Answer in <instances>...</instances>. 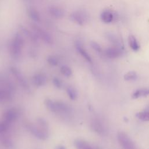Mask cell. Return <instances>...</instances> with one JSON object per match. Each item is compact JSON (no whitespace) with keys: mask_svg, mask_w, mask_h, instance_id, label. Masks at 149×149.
<instances>
[{"mask_svg":"<svg viewBox=\"0 0 149 149\" xmlns=\"http://www.w3.org/2000/svg\"><path fill=\"white\" fill-rule=\"evenodd\" d=\"M23 43L24 40L22 36L19 33H16L13 37L9 46L10 53L12 57L17 58L19 56Z\"/></svg>","mask_w":149,"mask_h":149,"instance_id":"cell-1","label":"cell"},{"mask_svg":"<svg viewBox=\"0 0 149 149\" xmlns=\"http://www.w3.org/2000/svg\"><path fill=\"white\" fill-rule=\"evenodd\" d=\"M117 139L120 145L123 149H139L130 137L122 131L118 133Z\"/></svg>","mask_w":149,"mask_h":149,"instance_id":"cell-2","label":"cell"},{"mask_svg":"<svg viewBox=\"0 0 149 149\" xmlns=\"http://www.w3.org/2000/svg\"><path fill=\"white\" fill-rule=\"evenodd\" d=\"M118 15L112 9H104L100 15V18L102 22L105 23H111L116 21L118 19Z\"/></svg>","mask_w":149,"mask_h":149,"instance_id":"cell-3","label":"cell"},{"mask_svg":"<svg viewBox=\"0 0 149 149\" xmlns=\"http://www.w3.org/2000/svg\"><path fill=\"white\" fill-rule=\"evenodd\" d=\"M70 19L76 24L82 26L88 19V14L83 10L76 11L70 14Z\"/></svg>","mask_w":149,"mask_h":149,"instance_id":"cell-4","label":"cell"},{"mask_svg":"<svg viewBox=\"0 0 149 149\" xmlns=\"http://www.w3.org/2000/svg\"><path fill=\"white\" fill-rule=\"evenodd\" d=\"M123 53V46L113 45L107 48L104 51L105 56L111 59H114L120 56Z\"/></svg>","mask_w":149,"mask_h":149,"instance_id":"cell-5","label":"cell"},{"mask_svg":"<svg viewBox=\"0 0 149 149\" xmlns=\"http://www.w3.org/2000/svg\"><path fill=\"white\" fill-rule=\"evenodd\" d=\"M29 129L31 133L37 138L41 140H45L48 138L47 129L42 127L40 128L39 127H36L34 126H30Z\"/></svg>","mask_w":149,"mask_h":149,"instance_id":"cell-6","label":"cell"},{"mask_svg":"<svg viewBox=\"0 0 149 149\" xmlns=\"http://www.w3.org/2000/svg\"><path fill=\"white\" fill-rule=\"evenodd\" d=\"M34 30L36 31V33L40 37V38L47 44H52V39L51 36L45 31L43 30L42 29L39 28L38 27L35 26Z\"/></svg>","mask_w":149,"mask_h":149,"instance_id":"cell-7","label":"cell"},{"mask_svg":"<svg viewBox=\"0 0 149 149\" xmlns=\"http://www.w3.org/2000/svg\"><path fill=\"white\" fill-rule=\"evenodd\" d=\"M10 70H11L12 73L15 75V76L18 80L20 85H22V86L23 87H24L25 89L27 88H28V84H27L26 80L24 79V77L23 76V75L20 73V72L17 68H16L15 67H12L10 68Z\"/></svg>","mask_w":149,"mask_h":149,"instance_id":"cell-8","label":"cell"},{"mask_svg":"<svg viewBox=\"0 0 149 149\" xmlns=\"http://www.w3.org/2000/svg\"><path fill=\"white\" fill-rule=\"evenodd\" d=\"M75 47H76V49L78 51V52L83 56V57L86 60H87L90 63H92V59H91V56L89 55V54L87 53V52L83 48V45L80 42L76 41L75 43Z\"/></svg>","mask_w":149,"mask_h":149,"instance_id":"cell-9","label":"cell"},{"mask_svg":"<svg viewBox=\"0 0 149 149\" xmlns=\"http://www.w3.org/2000/svg\"><path fill=\"white\" fill-rule=\"evenodd\" d=\"M49 12L51 15L56 19L62 18L65 15L64 10L57 6H51L49 9Z\"/></svg>","mask_w":149,"mask_h":149,"instance_id":"cell-10","label":"cell"},{"mask_svg":"<svg viewBox=\"0 0 149 149\" xmlns=\"http://www.w3.org/2000/svg\"><path fill=\"white\" fill-rule=\"evenodd\" d=\"M148 95H149V88H140L135 90L132 97L133 99H137Z\"/></svg>","mask_w":149,"mask_h":149,"instance_id":"cell-11","label":"cell"},{"mask_svg":"<svg viewBox=\"0 0 149 149\" xmlns=\"http://www.w3.org/2000/svg\"><path fill=\"white\" fill-rule=\"evenodd\" d=\"M74 144L77 149H99L98 148L92 147L87 142L80 139L75 140Z\"/></svg>","mask_w":149,"mask_h":149,"instance_id":"cell-12","label":"cell"},{"mask_svg":"<svg viewBox=\"0 0 149 149\" xmlns=\"http://www.w3.org/2000/svg\"><path fill=\"white\" fill-rule=\"evenodd\" d=\"M17 116V112L15 109H10L7 111L3 115V118L5 121L10 122L15 120Z\"/></svg>","mask_w":149,"mask_h":149,"instance_id":"cell-13","label":"cell"},{"mask_svg":"<svg viewBox=\"0 0 149 149\" xmlns=\"http://www.w3.org/2000/svg\"><path fill=\"white\" fill-rule=\"evenodd\" d=\"M33 81L36 86H42L45 84L47 81V78L42 74H37L34 76L33 78Z\"/></svg>","mask_w":149,"mask_h":149,"instance_id":"cell-14","label":"cell"},{"mask_svg":"<svg viewBox=\"0 0 149 149\" xmlns=\"http://www.w3.org/2000/svg\"><path fill=\"white\" fill-rule=\"evenodd\" d=\"M128 42L131 49L134 51H137L140 49V45L133 35H129L128 37Z\"/></svg>","mask_w":149,"mask_h":149,"instance_id":"cell-15","label":"cell"},{"mask_svg":"<svg viewBox=\"0 0 149 149\" xmlns=\"http://www.w3.org/2000/svg\"><path fill=\"white\" fill-rule=\"evenodd\" d=\"M106 37L107 39L113 44V45H117V46H123L122 42L121 41L120 38L116 36L113 34L111 33H107Z\"/></svg>","mask_w":149,"mask_h":149,"instance_id":"cell-16","label":"cell"},{"mask_svg":"<svg viewBox=\"0 0 149 149\" xmlns=\"http://www.w3.org/2000/svg\"><path fill=\"white\" fill-rule=\"evenodd\" d=\"M27 14L29 17L34 22H39L40 20V17L38 11L34 8H30L27 10Z\"/></svg>","mask_w":149,"mask_h":149,"instance_id":"cell-17","label":"cell"},{"mask_svg":"<svg viewBox=\"0 0 149 149\" xmlns=\"http://www.w3.org/2000/svg\"><path fill=\"white\" fill-rule=\"evenodd\" d=\"M137 78V74L134 71H129L124 75V79L126 81L136 80Z\"/></svg>","mask_w":149,"mask_h":149,"instance_id":"cell-18","label":"cell"},{"mask_svg":"<svg viewBox=\"0 0 149 149\" xmlns=\"http://www.w3.org/2000/svg\"><path fill=\"white\" fill-rule=\"evenodd\" d=\"M45 103L46 107L49 110H50L52 112L57 111L55 103L52 100H51L50 99H47L45 101Z\"/></svg>","mask_w":149,"mask_h":149,"instance_id":"cell-19","label":"cell"},{"mask_svg":"<svg viewBox=\"0 0 149 149\" xmlns=\"http://www.w3.org/2000/svg\"><path fill=\"white\" fill-rule=\"evenodd\" d=\"M137 117L142 121H149V111L140 112L137 114Z\"/></svg>","mask_w":149,"mask_h":149,"instance_id":"cell-20","label":"cell"},{"mask_svg":"<svg viewBox=\"0 0 149 149\" xmlns=\"http://www.w3.org/2000/svg\"><path fill=\"white\" fill-rule=\"evenodd\" d=\"M61 72L63 75L67 77L71 76L72 73V72L70 68L67 66H62L61 68Z\"/></svg>","mask_w":149,"mask_h":149,"instance_id":"cell-21","label":"cell"},{"mask_svg":"<svg viewBox=\"0 0 149 149\" xmlns=\"http://www.w3.org/2000/svg\"><path fill=\"white\" fill-rule=\"evenodd\" d=\"M67 93L69 95V97H70V98L72 100H74L76 99L77 94H76V90L71 87H69L67 88Z\"/></svg>","mask_w":149,"mask_h":149,"instance_id":"cell-22","label":"cell"},{"mask_svg":"<svg viewBox=\"0 0 149 149\" xmlns=\"http://www.w3.org/2000/svg\"><path fill=\"white\" fill-rule=\"evenodd\" d=\"M55 103V105H56L57 111H65L67 109V106L63 102L59 101V102H56Z\"/></svg>","mask_w":149,"mask_h":149,"instance_id":"cell-23","label":"cell"},{"mask_svg":"<svg viewBox=\"0 0 149 149\" xmlns=\"http://www.w3.org/2000/svg\"><path fill=\"white\" fill-rule=\"evenodd\" d=\"M9 97V93L3 90H0V102L2 101L6 100Z\"/></svg>","mask_w":149,"mask_h":149,"instance_id":"cell-24","label":"cell"},{"mask_svg":"<svg viewBox=\"0 0 149 149\" xmlns=\"http://www.w3.org/2000/svg\"><path fill=\"white\" fill-rule=\"evenodd\" d=\"M47 61L52 66H56L58 63L57 58L54 56H49L47 58Z\"/></svg>","mask_w":149,"mask_h":149,"instance_id":"cell-25","label":"cell"},{"mask_svg":"<svg viewBox=\"0 0 149 149\" xmlns=\"http://www.w3.org/2000/svg\"><path fill=\"white\" fill-rule=\"evenodd\" d=\"M90 45L97 52H102V48H101V46L97 42H96L95 41H91L90 42Z\"/></svg>","mask_w":149,"mask_h":149,"instance_id":"cell-26","label":"cell"},{"mask_svg":"<svg viewBox=\"0 0 149 149\" xmlns=\"http://www.w3.org/2000/svg\"><path fill=\"white\" fill-rule=\"evenodd\" d=\"M8 123L6 121L0 122V133H3L7 130L9 126Z\"/></svg>","mask_w":149,"mask_h":149,"instance_id":"cell-27","label":"cell"},{"mask_svg":"<svg viewBox=\"0 0 149 149\" xmlns=\"http://www.w3.org/2000/svg\"><path fill=\"white\" fill-rule=\"evenodd\" d=\"M37 123L40 125V126L45 129H47V124L45 120L42 118H39L37 119Z\"/></svg>","mask_w":149,"mask_h":149,"instance_id":"cell-28","label":"cell"},{"mask_svg":"<svg viewBox=\"0 0 149 149\" xmlns=\"http://www.w3.org/2000/svg\"><path fill=\"white\" fill-rule=\"evenodd\" d=\"M53 83L54 84V85L57 87V88H61L62 86V83L61 81H60L59 79H57V78H54L53 79Z\"/></svg>","mask_w":149,"mask_h":149,"instance_id":"cell-29","label":"cell"},{"mask_svg":"<svg viewBox=\"0 0 149 149\" xmlns=\"http://www.w3.org/2000/svg\"><path fill=\"white\" fill-rule=\"evenodd\" d=\"M56 149H66L65 147L64 146H58Z\"/></svg>","mask_w":149,"mask_h":149,"instance_id":"cell-30","label":"cell"}]
</instances>
